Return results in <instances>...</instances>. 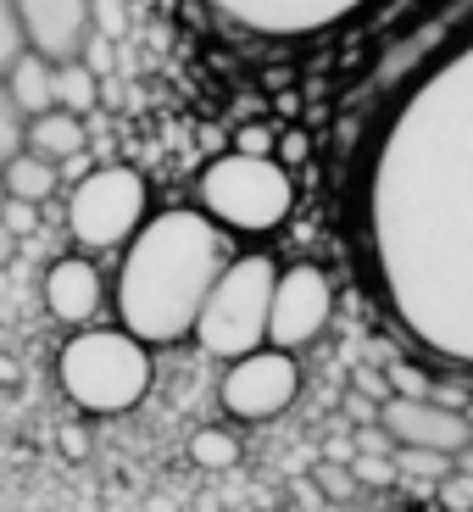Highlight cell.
<instances>
[{
    "instance_id": "1",
    "label": "cell",
    "mask_w": 473,
    "mask_h": 512,
    "mask_svg": "<svg viewBox=\"0 0 473 512\" xmlns=\"http://www.w3.org/2000/svg\"><path fill=\"white\" fill-rule=\"evenodd\" d=\"M351 240L401 340L473 379V23L373 117L351 179Z\"/></svg>"
},
{
    "instance_id": "2",
    "label": "cell",
    "mask_w": 473,
    "mask_h": 512,
    "mask_svg": "<svg viewBox=\"0 0 473 512\" xmlns=\"http://www.w3.org/2000/svg\"><path fill=\"white\" fill-rule=\"evenodd\" d=\"M229 262V234L195 212V206H162L140 223V234L117 251L112 273V323L134 334L140 346H179L195 329L212 279Z\"/></svg>"
},
{
    "instance_id": "3",
    "label": "cell",
    "mask_w": 473,
    "mask_h": 512,
    "mask_svg": "<svg viewBox=\"0 0 473 512\" xmlns=\"http://www.w3.org/2000/svg\"><path fill=\"white\" fill-rule=\"evenodd\" d=\"M56 384L78 412L90 418H123L134 412L156 384L151 346H140L134 334H123L117 323H90L73 329L56 351Z\"/></svg>"
},
{
    "instance_id": "4",
    "label": "cell",
    "mask_w": 473,
    "mask_h": 512,
    "mask_svg": "<svg viewBox=\"0 0 473 512\" xmlns=\"http://www.w3.org/2000/svg\"><path fill=\"white\" fill-rule=\"evenodd\" d=\"M195 212L218 223L223 234H279L295 212V179L290 167L262 151H223L201 167L195 179Z\"/></svg>"
},
{
    "instance_id": "5",
    "label": "cell",
    "mask_w": 473,
    "mask_h": 512,
    "mask_svg": "<svg viewBox=\"0 0 473 512\" xmlns=\"http://www.w3.org/2000/svg\"><path fill=\"white\" fill-rule=\"evenodd\" d=\"M273 268L268 251H240L223 262V273L212 279L201 312H195L190 340L206 351L212 362H234L245 351L268 346V301H273Z\"/></svg>"
},
{
    "instance_id": "6",
    "label": "cell",
    "mask_w": 473,
    "mask_h": 512,
    "mask_svg": "<svg viewBox=\"0 0 473 512\" xmlns=\"http://www.w3.org/2000/svg\"><path fill=\"white\" fill-rule=\"evenodd\" d=\"M145 218H151V184H145L140 167L101 162V167H84V173L67 184L62 223H67V240L84 256L123 251V245L140 234Z\"/></svg>"
},
{
    "instance_id": "7",
    "label": "cell",
    "mask_w": 473,
    "mask_h": 512,
    "mask_svg": "<svg viewBox=\"0 0 473 512\" xmlns=\"http://www.w3.org/2000/svg\"><path fill=\"white\" fill-rule=\"evenodd\" d=\"M195 6L206 17H218L223 28H234V34L290 45V39H323L334 28L357 23L379 0H195Z\"/></svg>"
},
{
    "instance_id": "8",
    "label": "cell",
    "mask_w": 473,
    "mask_h": 512,
    "mask_svg": "<svg viewBox=\"0 0 473 512\" xmlns=\"http://www.w3.org/2000/svg\"><path fill=\"white\" fill-rule=\"evenodd\" d=\"M301 396V362L290 351H273V346H256L245 357L223 362V379H218V407L229 412L234 423H273L295 407Z\"/></svg>"
},
{
    "instance_id": "9",
    "label": "cell",
    "mask_w": 473,
    "mask_h": 512,
    "mask_svg": "<svg viewBox=\"0 0 473 512\" xmlns=\"http://www.w3.org/2000/svg\"><path fill=\"white\" fill-rule=\"evenodd\" d=\"M334 323V279L318 262H290L273 279L268 301V346L301 357L307 346H318V334Z\"/></svg>"
},
{
    "instance_id": "10",
    "label": "cell",
    "mask_w": 473,
    "mask_h": 512,
    "mask_svg": "<svg viewBox=\"0 0 473 512\" xmlns=\"http://www.w3.org/2000/svg\"><path fill=\"white\" fill-rule=\"evenodd\" d=\"M373 423L384 429V440L396 451H440V457H457V451L473 446L468 412L446 407L435 396H384Z\"/></svg>"
},
{
    "instance_id": "11",
    "label": "cell",
    "mask_w": 473,
    "mask_h": 512,
    "mask_svg": "<svg viewBox=\"0 0 473 512\" xmlns=\"http://www.w3.org/2000/svg\"><path fill=\"white\" fill-rule=\"evenodd\" d=\"M39 295H45V312L67 329H90L101 323L106 301H112V279L95 268V256L73 251V256H56L45 279H39Z\"/></svg>"
},
{
    "instance_id": "12",
    "label": "cell",
    "mask_w": 473,
    "mask_h": 512,
    "mask_svg": "<svg viewBox=\"0 0 473 512\" xmlns=\"http://www.w3.org/2000/svg\"><path fill=\"white\" fill-rule=\"evenodd\" d=\"M17 23L28 51L67 62L90 39V0H17Z\"/></svg>"
},
{
    "instance_id": "13",
    "label": "cell",
    "mask_w": 473,
    "mask_h": 512,
    "mask_svg": "<svg viewBox=\"0 0 473 512\" xmlns=\"http://www.w3.org/2000/svg\"><path fill=\"white\" fill-rule=\"evenodd\" d=\"M84 145H90V134H84V117H73V112H45L23 123V151L51 162L56 173L62 167H84Z\"/></svg>"
},
{
    "instance_id": "14",
    "label": "cell",
    "mask_w": 473,
    "mask_h": 512,
    "mask_svg": "<svg viewBox=\"0 0 473 512\" xmlns=\"http://www.w3.org/2000/svg\"><path fill=\"white\" fill-rule=\"evenodd\" d=\"M51 56H39V51H23L6 73H0V84H6V101L17 106V117H45L56 112V95H51Z\"/></svg>"
},
{
    "instance_id": "15",
    "label": "cell",
    "mask_w": 473,
    "mask_h": 512,
    "mask_svg": "<svg viewBox=\"0 0 473 512\" xmlns=\"http://www.w3.org/2000/svg\"><path fill=\"white\" fill-rule=\"evenodd\" d=\"M0 184H6V201H28V206H51V195L62 190V173L39 156L17 151L12 162H0Z\"/></svg>"
},
{
    "instance_id": "16",
    "label": "cell",
    "mask_w": 473,
    "mask_h": 512,
    "mask_svg": "<svg viewBox=\"0 0 473 512\" xmlns=\"http://www.w3.org/2000/svg\"><path fill=\"white\" fill-rule=\"evenodd\" d=\"M51 95H56V112H73L84 117L95 106V73L84 56H67V62L51 67Z\"/></svg>"
},
{
    "instance_id": "17",
    "label": "cell",
    "mask_w": 473,
    "mask_h": 512,
    "mask_svg": "<svg viewBox=\"0 0 473 512\" xmlns=\"http://www.w3.org/2000/svg\"><path fill=\"white\" fill-rule=\"evenodd\" d=\"M190 462H195V468H206V474L234 468V462H240V440H234L229 423H206V429H195V435H190Z\"/></svg>"
},
{
    "instance_id": "18",
    "label": "cell",
    "mask_w": 473,
    "mask_h": 512,
    "mask_svg": "<svg viewBox=\"0 0 473 512\" xmlns=\"http://www.w3.org/2000/svg\"><path fill=\"white\" fill-rule=\"evenodd\" d=\"M396 479H412V485H423V490H435L440 479L457 468V457H440V451H396Z\"/></svg>"
},
{
    "instance_id": "19",
    "label": "cell",
    "mask_w": 473,
    "mask_h": 512,
    "mask_svg": "<svg viewBox=\"0 0 473 512\" xmlns=\"http://www.w3.org/2000/svg\"><path fill=\"white\" fill-rule=\"evenodd\" d=\"M23 23H17V0H0V73L23 56Z\"/></svg>"
},
{
    "instance_id": "20",
    "label": "cell",
    "mask_w": 473,
    "mask_h": 512,
    "mask_svg": "<svg viewBox=\"0 0 473 512\" xmlns=\"http://www.w3.org/2000/svg\"><path fill=\"white\" fill-rule=\"evenodd\" d=\"M435 496H440V507H446V512H473V474L451 468V474L435 485Z\"/></svg>"
},
{
    "instance_id": "21",
    "label": "cell",
    "mask_w": 473,
    "mask_h": 512,
    "mask_svg": "<svg viewBox=\"0 0 473 512\" xmlns=\"http://www.w3.org/2000/svg\"><path fill=\"white\" fill-rule=\"evenodd\" d=\"M346 468H351L357 485H396V462H390V457H368V451H357Z\"/></svg>"
},
{
    "instance_id": "22",
    "label": "cell",
    "mask_w": 473,
    "mask_h": 512,
    "mask_svg": "<svg viewBox=\"0 0 473 512\" xmlns=\"http://www.w3.org/2000/svg\"><path fill=\"white\" fill-rule=\"evenodd\" d=\"M17 151H23V117H17V106L6 101V84H0V162H12Z\"/></svg>"
},
{
    "instance_id": "23",
    "label": "cell",
    "mask_w": 473,
    "mask_h": 512,
    "mask_svg": "<svg viewBox=\"0 0 473 512\" xmlns=\"http://www.w3.org/2000/svg\"><path fill=\"white\" fill-rule=\"evenodd\" d=\"M90 34L106 45L123 34V0H90Z\"/></svg>"
},
{
    "instance_id": "24",
    "label": "cell",
    "mask_w": 473,
    "mask_h": 512,
    "mask_svg": "<svg viewBox=\"0 0 473 512\" xmlns=\"http://www.w3.org/2000/svg\"><path fill=\"white\" fill-rule=\"evenodd\" d=\"M39 218H45V206H28V201H6V206H0V223H6L17 240H28V234L39 229Z\"/></svg>"
},
{
    "instance_id": "25",
    "label": "cell",
    "mask_w": 473,
    "mask_h": 512,
    "mask_svg": "<svg viewBox=\"0 0 473 512\" xmlns=\"http://www.w3.org/2000/svg\"><path fill=\"white\" fill-rule=\"evenodd\" d=\"M323 485H329L334 496H351V485H357V479H351V474H340V468H323Z\"/></svg>"
},
{
    "instance_id": "26",
    "label": "cell",
    "mask_w": 473,
    "mask_h": 512,
    "mask_svg": "<svg viewBox=\"0 0 473 512\" xmlns=\"http://www.w3.org/2000/svg\"><path fill=\"white\" fill-rule=\"evenodd\" d=\"M17 245H23V240H17V234L6 229V223H0V268H6V262L17 256Z\"/></svg>"
},
{
    "instance_id": "27",
    "label": "cell",
    "mask_w": 473,
    "mask_h": 512,
    "mask_svg": "<svg viewBox=\"0 0 473 512\" xmlns=\"http://www.w3.org/2000/svg\"><path fill=\"white\" fill-rule=\"evenodd\" d=\"M457 468H462V474H473V446H468V451H457Z\"/></svg>"
},
{
    "instance_id": "28",
    "label": "cell",
    "mask_w": 473,
    "mask_h": 512,
    "mask_svg": "<svg viewBox=\"0 0 473 512\" xmlns=\"http://www.w3.org/2000/svg\"><path fill=\"white\" fill-rule=\"evenodd\" d=\"M0 206H6V184H0Z\"/></svg>"
}]
</instances>
